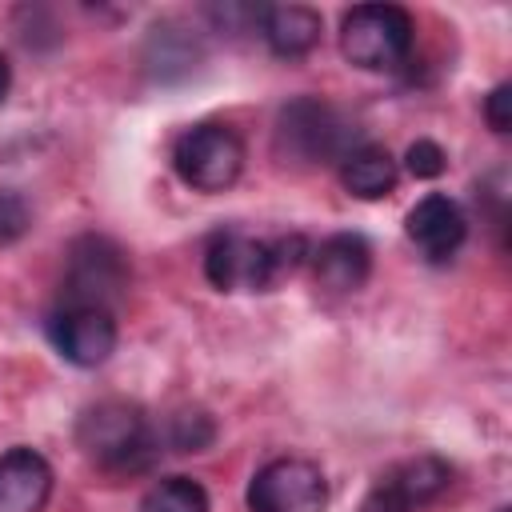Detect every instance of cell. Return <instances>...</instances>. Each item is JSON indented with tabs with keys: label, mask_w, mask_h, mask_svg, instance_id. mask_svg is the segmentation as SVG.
<instances>
[{
	"label": "cell",
	"mask_w": 512,
	"mask_h": 512,
	"mask_svg": "<svg viewBox=\"0 0 512 512\" xmlns=\"http://www.w3.org/2000/svg\"><path fill=\"white\" fill-rule=\"evenodd\" d=\"M308 260L304 236L252 240L244 232H216L204 252V276L220 292H268Z\"/></svg>",
	"instance_id": "1"
},
{
	"label": "cell",
	"mask_w": 512,
	"mask_h": 512,
	"mask_svg": "<svg viewBox=\"0 0 512 512\" xmlns=\"http://www.w3.org/2000/svg\"><path fill=\"white\" fill-rule=\"evenodd\" d=\"M416 20L400 4H356L340 20V52L364 72H392L408 60Z\"/></svg>",
	"instance_id": "2"
},
{
	"label": "cell",
	"mask_w": 512,
	"mask_h": 512,
	"mask_svg": "<svg viewBox=\"0 0 512 512\" xmlns=\"http://www.w3.org/2000/svg\"><path fill=\"white\" fill-rule=\"evenodd\" d=\"M76 444L84 448V456L112 472H136L152 456L148 420L128 400H100L84 408L76 420Z\"/></svg>",
	"instance_id": "3"
},
{
	"label": "cell",
	"mask_w": 512,
	"mask_h": 512,
	"mask_svg": "<svg viewBox=\"0 0 512 512\" xmlns=\"http://www.w3.org/2000/svg\"><path fill=\"white\" fill-rule=\"evenodd\" d=\"M172 168L192 192H224L244 168V140L228 124H192L172 144Z\"/></svg>",
	"instance_id": "4"
},
{
	"label": "cell",
	"mask_w": 512,
	"mask_h": 512,
	"mask_svg": "<svg viewBox=\"0 0 512 512\" xmlns=\"http://www.w3.org/2000/svg\"><path fill=\"white\" fill-rule=\"evenodd\" d=\"M128 288V256L116 240L108 236H80L68 248V268H64V304H88V308H108L124 296Z\"/></svg>",
	"instance_id": "5"
},
{
	"label": "cell",
	"mask_w": 512,
	"mask_h": 512,
	"mask_svg": "<svg viewBox=\"0 0 512 512\" xmlns=\"http://www.w3.org/2000/svg\"><path fill=\"white\" fill-rule=\"evenodd\" d=\"M276 136H280V148L288 156L308 160V164H324V160H336L340 164L356 148V128L332 104H324L316 96L292 100L280 112Z\"/></svg>",
	"instance_id": "6"
},
{
	"label": "cell",
	"mask_w": 512,
	"mask_h": 512,
	"mask_svg": "<svg viewBox=\"0 0 512 512\" xmlns=\"http://www.w3.org/2000/svg\"><path fill=\"white\" fill-rule=\"evenodd\" d=\"M328 480L320 464L300 456L268 460L248 480V512H324Z\"/></svg>",
	"instance_id": "7"
},
{
	"label": "cell",
	"mask_w": 512,
	"mask_h": 512,
	"mask_svg": "<svg viewBox=\"0 0 512 512\" xmlns=\"http://www.w3.org/2000/svg\"><path fill=\"white\" fill-rule=\"evenodd\" d=\"M452 484V468L440 456H412L376 476L364 492L360 512H424Z\"/></svg>",
	"instance_id": "8"
},
{
	"label": "cell",
	"mask_w": 512,
	"mask_h": 512,
	"mask_svg": "<svg viewBox=\"0 0 512 512\" xmlns=\"http://www.w3.org/2000/svg\"><path fill=\"white\" fill-rule=\"evenodd\" d=\"M48 336L56 352L76 368H96L116 352V320L108 308L60 304L48 320Z\"/></svg>",
	"instance_id": "9"
},
{
	"label": "cell",
	"mask_w": 512,
	"mask_h": 512,
	"mask_svg": "<svg viewBox=\"0 0 512 512\" xmlns=\"http://www.w3.org/2000/svg\"><path fill=\"white\" fill-rule=\"evenodd\" d=\"M404 228H408V240L432 264L452 260L460 252L464 236H468V220H464L460 204L452 196H444V192H428L424 200H416L412 212H408V220H404Z\"/></svg>",
	"instance_id": "10"
},
{
	"label": "cell",
	"mask_w": 512,
	"mask_h": 512,
	"mask_svg": "<svg viewBox=\"0 0 512 512\" xmlns=\"http://www.w3.org/2000/svg\"><path fill=\"white\" fill-rule=\"evenodd\" d=\"M52 496V464L36 448H8L0 456V512H44Z\"/></svg>",
	"instance_id": "11"
},
{
	"label": "cell",
	"mask_w": 512,
	"mask_h": 512,
	"mask_svg": "<svg viewBox=\"0 0 512 512\" xmlns=\"http://www.w3.org/2000/svg\"><path fill=\"white\" fill-rule=\"evenodd\" d=\"M308 256H312L316 284L328 292H356L372 272V248L360 232H336Z\"/></svg>",
	"instance_id": "12"
},
{
	"label": "cell",
	"mask_w": 512,
	"mask_h": 512,
	"mask_svg": "<svg viewBox=\"0 0 512 512\" xmlns=\"http://www.w3.org/2000/svg\"><path fill=\"white\" fill-rule=\"evenodd\" d=\"M320 32H324V20L308 4H268V8H260V36L268 40V48L276 56H288V60L308 56L320 44Z\"/></svg>",
	"instance_id": "13"
},
{
	"label": "cell",
	"mask_w": 512,
	"mask_h": 512,
	"mask_svg": "<svg viewBox=\"0 0 512 512\" xmlns=\"http://www.w3.org/2000/svg\"><path fill=\"white\" fill-rule=\"evenodd\" d=\"M340 184L360 200H380L396 188V160L380 144H356L340 160Z\"/></svg>",
	"instance_id": "14"
},
{
	"label": "cell",
	"mask_w": 512,
	"mask_h": 512,
	"mask_svg": "<svg viewBox=\"0 0 512 512\" xmlns=\"http://www.w3.org/2000/svg\"><path fill=\"white\" fill-rule=\"evenodd\" d=\"M140 512H208V492L192 476H164L144 492Z\"/></svg>",
	"instance_id": "15"
},
{
	"label": "cell",
	"mask_w": 512,
	"mask_h": 512,
	"mask_svg": "<svg viewBox=\"0 0 512 512\" xmlns=\"http://www.w3.org/2000/svg\"><path fill=\"white\" fill-rule=\"evenodd\" d=\"M196 60H200V48H196L192 32H184L176 24H156L152 28V36H148V64L160 68V76L172 64L188 72V68H196Z\"/></svg>",
	"instance_id": "16"
},
{
	"label": "cell",
	"mask_w": 512,
	"mask_h": 512,
	"mask_svg": "<svg viewBox=\"0 0 512 512\" xmlns=\"http://www.w3.org/2000/svg\"><path fill=\"white\" fill-rule=\"evenodd\" d=\"M212 436H216V428H212L208 412H200V408L196 412H176L168 420V444L176 452H204L212 444Z\"/></svg>",
	"instance_id": "17"
},
{
	"label": "cell",
	"mask_w": 512,
	"mask_h": 512,
	"mask_svg": "<svg viewBox=\"0 0 512 512\" xmlns=\"http://www.w3.org/2000/svg\"><path fill=\"white\" fill-rule=\"evenodd\" d=\"M404 168H408L416 180H432V176H440V172L448 168V156H444V148H440L436 140H416V144H408V152H404Z\"/></svg>",
	"instance_id": "18"
},
{
	"label": "cell",
	"mask_w": 512,
	"mask_h": 512,
	"mask_svg": "<svg viewBox=\"0 0 512 512\" xmlns=\"http://www.w3.org/2000/svg\"><path fill=\"white\" fill-rule=\"evenodd\" d=\"M28 224H32V212H28L24 196H16V192H0V244L20 240V236L28 232Z\"/></svg>",
	"instance_id": "19"
},
{
	"label": "cell",
	"mask_w": 512,
	"mask_h": 512,
	"mask_svg": "<svg viewBox=\"0 0 512 512\" xmlns=\"http://www.w3.org/2000/svg\"><path fill=\"white\" fill-rule=\"evenodd\" d=\"M484 120L496 136H504L512 128V88L508 84H496L488 96H484Z\"/></svg>",
	"instance_id": "20"
},
{
	"label": "cell",
	"mask_w": 512,
	"mask_h": 512,
	"mask_svg": "<svg viewBox=\"0 0 512 512\" xmlns=\"http://www.w3.org/2000/svg\"><path fill=\"white\" fill-rule=\"evenodd\" d=\"M8 84H12V64H8V56L0 52V104H4V96H8Z\"/></svg>",
	"instance_id": "21"
},
{
	"label": "cell",
	"mask_w": 512,
	"mask_h": 512,
	"mask_svg": "<svg viewBox=\"0 0 512 512\" xmlns=\"http://www.w3.org/2000/svg\"><path fill=\"white\" fill-rule=\"evenodd\" d=\"M500 512H512V508H500Z\"/></svg>",
	"instance_id": "22"
}]
</instances>
